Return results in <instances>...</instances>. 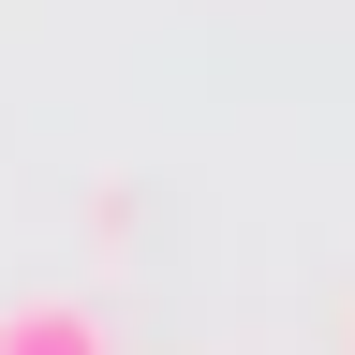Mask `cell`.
<instances>
[{
	"label": "cell",
	"instance_id": "1",
	"mask_svg": "<svg viewBox=\"0 0 355 355\" xmlns=\"http://www.w3.org/2000/svg\"><path fill=\"white\" fill-rule=\"evenodd\" d=\"M0 355H119V326L89 296H0Z\"/></svg>",
	"mask_w": 355,
	"mask_h": 355
},
{
	"label": "cell",
	"instance_id": "2",
	"mask_svg": "<svg viewBox=\"0 0 355 355\" xmlns=\"http://www.w3.org/2000/svg\"><path fill=\"white\" fill-rule=\"evenodd\" d=\"M340 355H355V311H340Z\"/></svg>",
	"mask_w": 355,
	"mask_h": 355
}]
</instances>
